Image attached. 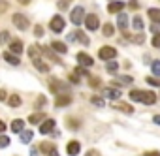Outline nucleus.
Masks as SVG:
<instances>
[{
    "label": "nucleus",
    "instance_id": "412c9836",
    "mask_svg": "<svg viewBox=\"0 0 160 156\" xmlns=\"http://www.w3.org/2000/svg\"><path fill=\"white\" fill-rule=\"evenodd\" d=\"M10 51H12V53H17V55H19V53H23V43H21L19 40H15V41L10 45Z\"/></svg>",
    "mask_w": 160,
    "mask_h": 156
},
{
    "label": "nucleus",
    "instance_id": "dca6fc26",
    "mask_svg": "<svg viewBox=\"0 0 160 156\" xmlns=\"http://www.w3.org/2000/svg\"><path fill=\"white\" fill-rule=\"evenodd\" d=\"M117 25H119V28L124 32L126 27H128V17H126L124 13H119V17H117Z\"/></svg>",
    "mask_w": 160,
    "mask_h": 156
},
{
    "label": "nucleus",
    "instance_id": "aec40b11",
    "mask_svg": "<svg viewBox=\"0 0 160 156\" xmlns=\"http://www.w3.org/2000/svg\"><path fill=\"white\" fill-rule=\"evenodd\" d=\"M32 60H34V66H36V68H38V70H40L42 73L49 71V66H47V64H45L43 60H40V58H32Z\"/></svg>",
    "mask_w": 160,
    "mask_h": 156
},
{
    "label": "nucleus",
    "instance_id": "58836bf2",
    "mask_svg": "<svg viewBox=\"0 0 160 156\" xmlns=\"http://www.w3.org/2000/svg\"><path fill=\"white\" fill-rule=\"evenodd\" d=\"M70 81H72V83H79V73H77V71H73V73L70 75Z\"/></svg>",
    "mask_w": 160,
    "mask_h": 156
},
{
    "label": "nucleus",
    "instance_id": "f3484780",
    "mask_svg": "<svg viewBox=\"0 0 160 156\" xmlns=\"http://www.w3.org/2000/svg\"><path fill=\"white\" fill-rule=\"evenodd\" d=\"M23 128H25V122H23L21 119H15V120L12 122V132H15V134H21V132H23Z\"/></svg>",
    "mask_w": 160,
    "mask_h": 156
},
{
    "label": "nucleus",
    "instance_id": "c9c22d12",
    "mask_svg": "<svg viewBox=\"0 0 160 156\" xmlns=\"http://www.w3.org/2000/svg\"><path fill=\"white\" fill-rule=\"evenodd\" d=\"M70 2H72V0H60V2H58V8H60V10H66V8L70 6Z\"/></svg>",
    "mask_w": 160,
    "mask_h": 156
},
{
    "label": "nucleus",
    "instance_id": "2f4dec72",
    "mask_svg": "<svg viewBox=\"0 0 160 156\" xmlns=\"http://www.w3.org/2000/svg\"><path fill=\"white\" fill-rule=\"evenodd\" d=\"M10 145V137H6V135H0V149H6Z\"/></svg>",
    "mask_w": 160,
    "mask_h": 156
},
{
    "label": "nucleus",
    "instance_id": "9d476101",
    "mask_svg": "<svg viewBox=\"0 0 160 156\" xmlns=\"http://www.w3.org/2000/svg\"><path fill=\"white\" fill-rule=\"evenodd\" d=\"M104 96L109 98V100H119L122 96V92L119 89H104Z\"/></svg>",
    "mask_w": 160,
    "mask_h": 156
},
{
    "label": "nucleus",
    "instance_id": "4be33fe9",
    "mask_svg": "<svg viewBox=\"0 0 160 156\" xmlns=\"http://www.w3.org/2000/svg\"><path fill=\"white\" fill-rule=\"evenodd\" d=\"M75 38H77V41H81L83 45H89V43H91V40H89L81 30H77V32H75Z\"/></svg>",
    "mask_w": 160,
    "mask_h": 156
},
{
    "label": "nucleus",
    "instance_id": "cd10ccee",
    "mask_svg": "<svg viewBox=\"0 0 160 156\" xmlns=\"http://www.w3.org/2000/svg\"><path fill=\"white\" fill-rule=\"evenodd\" d=\"M102 32H104V36H113V25H109V23H106L104 25V28H102Z\"/></svg>",
    "mask_w": 160,
    "mask_h": 156
},
{
    "label": "nucleus",
    "instance_id": "a211bd4d",
    "mask_svg": "<svg viewBox=\"0 0 160 156\" xmlns=\"http://www.w3.org/2000/svg\"><path fill=\"white\" fill-rule=\"evenodd\" d=\"M51 45H53V49H55L57 53H60V55H64V53L68 51V47H66V43H62V41H53Z\"/></svg>",
    "mask_w": 160,
    "mask_h": 156
},
{
    "label": "nucleus",
    "instance_id": "bb28decb",
    "mask_svg": "<svg viewBox=\"0 0 160 156\" xmlns=\"http://www.w3.org/2000/svg\"><path fill=\"white\" fill-rule=\"evenodd\" d=\"M132 23H134V25H132V27H134V28H136V30H141V28H143V21H141V17H139V15H136V17H134V21H132Z\"/></svg>",
    "mask_w": 160,
    "mask_h": 156
},
{
    "label": "nucleus",
    "instance_id": "a878e982",
    "mask_svg": "<svg viewBox=\"0 0 160 156\" xmlns=\"http://www.w3.org/2000/svg\"><path fill=\"white\" fill-rule=\"evenodd\" d=\"M19 137H21V141H23V143H28V141L32 139V132H30V130H25V132H21V134H19Z\"/></svg>",
    "mask_w": 160,
    "mask_h": 156
},
{
    "label": "nucleus",
    "instance_id": "ea45409f",
    "mask_svg": "<svg viewBox=\"0 0 160 156\" xmlns=\"http://www.w3.org/2000/svg\"><path fill=\"white\" fill-rule=\"evenodd\" d=\"M8 38H10V32H2V34H0V43H6Z\"/></svg>",
    "mask_w": 160,
    "mask_h": 156
},
{
    "label": "nucleus",
    "instance_id": "ddd939ff",
    "mask_svg": "<svg viewBox=\"0 0 160 156\" xmlns=\"http://www.w3.org/2000/svg\"><path fill=\"white\" fill-rule=\"evenodd\" d=\"M147 15H149V19H151L152 23H158V25H160V10H158V8H151V10L147 12Z\"/></svg>",
    "mask_w": 160,
    "mask_h": 156
},
{
    "label": "nucleus",
    "instance_id": "2eb2a0df",
    "mask_svg": "<svg viewBox=\"0 0 160 156\" xmlns=\"http://www.w3.org/2000/svg\"><path fill=\"white\" fill-rule=\"evenodd\" d=\"M70 104H72V98H70V96H66V94H60V96L57 98V102H55V105H57V107L70 105Z\"/></svg>",
    "mask_w": 160,
    "mask_h": 156
},
{
    "label": "nucleus",
    "instance_id": "6e6552de",
    "mask_svg": "<svg viewBox=\"0 0 160 156\" xmlns=\"http://www.w3.org/2000/svg\"><path fill=\"white\" fill-rule=\"evenodd\" d=\"M51 30L53 32H62V28H64V19L60 17V15H55L53 19H51Z\"/></svg>",
    "mask_w": 160,
    "mask_h": 156
},
{
    "label": "nucleus",
    "instance_id": "49530a36",
    "mask_svg": "<svg viewBox=\"0 0 160 156\" xmlns=\"http://www.w3.org/2000/svg\"><path fill=\"white\" fill-rule=\"evenodd\" d=\"M128 6H130L132 10H136V8H138V0H130V2H128Z\"/></svg>",
    "mask_w": 160,
    "mask_h": 156
},
{
    "label": "nucleus",
    "instance_id": "5701e85b",
    "mask_svg": "<svg viewBox=\"0 0 160 156\" xmlns=\"http://www.w3.org/2000/svg\"><path fill=\"white\" fill-rule=\"evenodd\" d=\"M40 150L42 152H53L55 150V145H51V143H47V141H43V143H40Z\"/></svg>",
    "mask_w": 160,
    "mask_h": 156
},
{
    "label": "nucleus",
    "instance_id": "0eeeda50",
    "mask_svg": "<svg viewBox=\"0 0 160 156\" xmlns=\"http://www.w3.org/2000/svg\"><path fill=\"white\" fill-rule=\"evenodd\" d=\"M111 107H113V109H119V111H124V113H128V115L134 113V107H132L130 104H124V102H117V100H113V102H111Z\"/></svg>",
    "mask_w": 160,
    "mask_h": 156
},
{
    "label": "nucleus",
    "instance_id": "9b49d317",
    "mask_svg": "<svg viewBox=\"0 0 160 156\" xmlns=\"http://www.w3.org/2000/svg\"><path fill=\"white\" fill-rule=\"evenodd\" d=\"M66 150H68V154H70V156H77V154H79V150H81V145H79L77 141H70V143H68V147H66Z\"/></svg>",
    "mask_w": 160,
    "mask_h": 156
},
{
    "label": "nucleus",
    "instance_id": "473e14b6",
    "mask_svg": "<svg viewBox=\"0 0 160 156\" xmlns=\"http://www.w3.org/2000/svg\"><path fill=\"white\" fill-rule=\"evenodd\" d=\"M40 51H42V49H38L36 45H32V47L28 49V55H30L32 58H38V53H40Z\"/></svg>",
    "mask_w": 160,
    "mask_h": 156
},
{
    "label": "nucleus",
    "instance_id": "09e8293b",
    "mask_svg": "<svg viewBox=\"0 0 160 156\" xmlns=\"http://www.w3.org/2000/svg\"><path fill=\"white\" fill-rule=\"evenodd\" d=\"M152 122H154V124H160V115H154V117H152Z\"/></svg>",
    "mask_w": 160,
    "mask_h": 156
},
{
    "label": "nucleus",
    "instance_id": "a19ab883",
    "mask_svg": "<svg viewBox=\"0 0 160 156\" xmlns=\"http://www.w3.org/2000/svg\"><path fill=\"white\" fill-rule=\"evenodd\" d=\"M91 87H100V79H98V77H91Z\"/></svg>",
    "mask_w": 160,
    "mask_h": 156
},
{
    "label": "nucleus",
    "instance_id": "f257e3e1",
    "mask_svg": "<svg viewBox=\"0 0 160 156\" xmlns=\"http://www.w3.org/2000/svg\"><path fill=\"white\" fill-rule=\"evenodd\" d=\"M130 98L136 102H141L145 105H152L156 102V94L152 90H130Z\"/></svg>",
    "mask_w": 160,
    "mask_h": 156
},
{
    "label": "nucleus",
    "instance_id": "f03ea898",
    "mask_svg": "<svg viewBox=\"0 0 160 156\" xmlns=\"http://www.w3.org/2000/svg\"><path fill=\"white\" fill-rule=\"evenodd\" d=\"M70 19H72V23H73V25H81V21L85 19V10H83L81 6L73 8V10H72V15H70Z\"/></svg>",
    "mask_w": 160,
    "mask_h": 156
},
{
    "label": "nucleus",
    "instance_id": "4c0bfd02",
    "mask_svg": "<svg viewBox=\"0 0 160 156\" xmlns=\"http://www.w3.org/2000/svg\"><path fill=\"white\" fill-rule=\"evenodd\" d=\"M147 83L152 85V87H160V81L158 79H152V77H147Z\"/></svg>",
    "mask_w": 160,
    "mask_h": 156
},
{
    "label": "nucleus",
    "instance_id": "7c9ffc66",
    "mask_svg": "<svg viewBox=\"0 0 160 156\" xmlns=\"http://www.w3.org/2000/svg\"><path fill=\"white\" fill-rule=\"evenodd\" d=\"M151 70H152L154 75H160V60H154V62L151 64Z\"/></svg>",
    "mask_w": 160,
    "mask_h": 156
},
{
    "label": "nucleus",
    "instance_id": "b1692460",
    "mask_svg": "<svg viewBox=\"0 0 160 156\" xmlns=\"http://www.w3.org/2000/svg\"><path fill=\"white\" fill-rule=\"evenodd\" d=\"M8 102H10L12 107H19V105H21V98H19L17 94H12V96L8 98Z\"/></svg>",
    "mask_w": 160,
    "mask_h": 156
},
{
    "label": "nucleus",
    "instance_id": "423d86ee",
    "mask_svg": "<svg viewBox=\"0 0 160 156\" xmlns=\"http://www.w3.org/2000/svg\"><path fill=\"white\" fill-rule=\"evenodd\" d=\"M98 25H100L98 15L91 13V15H87V17H85V27H87L89 30H96V28H98Z\"/></svg>",
    "mask_w": 160,
    "mask_h": 156
},
{
    "label": "nucleus",
    "instance_id": "393cba45",
    "mask_svg": "<svg viewBox=\"0 0 160 156\" xmlns=\"http://www.w3.org/2000/svg\"><path fill=\"white\" fill-rule=\"evenodd\" d=\"M106 70H108L109 73H117V70H119V64H117V62H113V60H109V62L106 64Z\"/></svg>",
    "mask_w": 160,
    "mask_h": 156
},
{
    "label": "nucleus",
    "instance_id": "37998d69",
    "mask_svg": "<svg viewBox=\"0 0 160 156\" xmlns=\"http://www.w3.org/2000/svg\"><path fill=\"white\" fill-rule=\"evenodd\" d=\"M34 34H36L38 38H40V36H43V28H42V27H36V28H34Z\"/></svg>",
    "mask_w": 160,
    "mask_h": 156
},
{
    "label": "nucleus",
    "instance_id": "72a5a7b5",
    "mask_svg": "<svg viewBox=\"0 0 160 156\" xmlns=\"http://www.w3.org/2000/svg\"><path fill=\"white\" fill-rule=\"evenodd\" d=\"M91 102H92L94 105H98V107H104V100H102L100 96H92V98H91Z\"/></svg>",
    "mask_w": 160,
    "mask_h": 156
},
{
    "label": "nucleus",
    "instance_id": "c85d7f7f",
    "mask_svg": "<svg viewBox=\"0 0 160 156\" xmlns=\"http://www.w3.org/2000/svg\"><path fill=\"white\" fill-rule=\"evenodd\" d=\"M42 120H43V115H42V113H36V115H32V117L28 119L30 124H38V122H42Z\"/></svg>",
    "mask_w": 160,
    "mask_h": 156
},
{
    "label": "nucleus",
    "instance_id": "c03bdc74",
    "mask_svg": "<svg viewBox=\"0 0 160 156\" xmlns=\"http://www.w3.org/2000/svg\"><path fill=\"white\" fill-rule=\"evenodd\" d=\"M42 105H45V98H43V96H40L38 102H36V107H42Z\"/></svg>",
    "mask_w": 160,
    "mask_h": 156
},
{
    "label": "nucleus",
    "instance_id": "c756f323",
    "mask_svg": "<svg viewBox=\"0 0 160 156\" xmlns=\"http://www.w3.org/2000/svg\"><path fill=\"white\" fill-rule=\"evenodd\" d=\"M132 81H134V79H132L130 75H121V77H119V79H117L115 83H126V85H130Z\"/></svg>",
    "mask_w": 160,
    "mask_h": 156
},
{
    "label": "nucleus",
    "instance_id": "a18cd8bd",
    "mask_svg": "<svg viewBox=\"0 0 160 156\" xmlns=\"http://www.w3.org/2000/svg\"><path fill=\"white\" fill-rule=\"evenodd\" d=\"M143 156H160V152H158V150H149V152H145Z\"/></svg>",
    "mask_w": 160,
    "mask_h": 156
},
{
    "label": "nucleus",
    "instance_id": "1a4fd4ad",
    "mask_svg": "<svg viewBox=\"0 0 160 156\" xmlns=\"http://www.w3.org/2000/svg\"><path fill=\"white\" fill-rule=\"evenodd\" d=\"M77 62L81 64V66H92L94 64L92 56H89L87 53H77Z\"/></svg>",
    "mask_w": 160,
    "mask_h": 156
},
{
    "label": "nucleus",
    "instance_id": "f704fd0d",
    "mask_svg": "<svg viewBox=\"0 0 160 156\" xmlns=\"http://www.w3.org/2000/svg\"><path fill=\"white\" fill-rule=\"evenodd\" d=\"M152 45H154V47H160V32H156V34L152 36Z\"/></svg>",
    "mask_w": 160,
    "mask_h": 156
},
{
    "label": "nucleus",
    "instance_id": "7ed1b4c3",
    "mask_svg": "<svg viewBox=\"0 0 160 156\" xmlns=\"http://www.w3.org/2000/svg\"><path fill=\"white\" fill-rule=\"evenodd\" d=\"M98 55H100V58L102 60H113L115 56H117V49L115 47H102L100 51H98Z\"/></svg>",
    "mask_w": 160,
    "mask_h": 156
},
{
    "label": "nucleus",
    "instance_id": "6ab92c4d",
    "mask_svg": "<svg viewBox=\"0 0 160 156\" xmlns=\"http://www.w3.org/2000/svg\"><path fill=\"white\" fill-rule=\"evenodd\" d=\"M4 60H6L8 64H13V66H19V64H21V60H19L17 56L10 55V51H8V53H4Z\"/></svg>",
    "mask_w": 160,
    "mask_h": 156
},
{
    "label": "nucleus",
    "instance_id": "4468645a",
    "mask_svg": "<svg viewBox=\"0 0 160 156\" xmlns=\"http://www.w3.org/2000/svg\"><path fill=\"white\" fill-rule=\"evenodd\" d=\"M121 10H124V2H111L108 6V12L109 13H119Z\"/></svg>",
    "mask_w": 160,
    "mask_h": 156
},
{
    "label": "nucleus",
    "instance_id": "79ce46f5",
    "mask_svg": "<svg viewBox=\"0 0 160 156\" xmlns=\"http://www.w3.org/2000/svg\"><path fill=\"white\" fill-rule=\"evenodd\" d=\"M143 40H145V38H143L141 34H139V36H134V38H132V41H134V43H143Z\"/></svg>",
    "mask_w": 160,
    "mask_h": 156
},
{
    "label": "nucleus",
    "instance_id": "39448f33",
    "mask_svg": "<svg viewBox=\"0 0 160 156\" xmlns=\"http://www.w3.org/2000/svg\"><path fill=\"white\" fill-rule=\"evenodd\" d=\"M12 21H13V25H15L19 30H27V28H28V19H27L25 15H21V13H15V15L12 17Z\"/></svg>",
    "mask_w": 160,
    "mask_h": 156
},
{
    "label": "nucleus",
    "instance_id": "e433bc0d",
    "mask_svg": "<svg viewBox=\"0 0 160 156\" xmlns=\"http://www.w3.org/2000/svg\"><path fill=\"white\" fill-rule=\"evenodd\" d=\"M8 8H10V6H8V2H6V0H0V13H4Z\"/></svg>",
    "mask_w": 160,
    "mask_h": 156
},
{
    "label": "nucleus",
    "instance_id": "f8f14e48",
    "mask_svg": "<svg viewBox=\"0 0 160 156\" xmlns=\"http://www.w3.org/2000/svg\"><path fill=\"white\" fill-rule=\"evenodd\" d=\"M53 128H55V120H53V119H47V120H43V122L40 124V132H42V134H49Z\"/></svg>",
    "mask_w": 160,
    "mask_h": 156
},
{
    "label": "nucleus",
    "instance_id": "3c124183",
    "mask_svg": "<svg viewBox=\"0 0 160 156\" xmlns=\"http://www.w3.org/2000/svg\"><path fill=\"white\" fill-rule=\"evenodd\" d=\"M17 2H19V4H28L30 0H17Z\"/></svg>",
    "mask_w": 160,
    "mask_h": 156
},
{
    "label": "nucleus",
    "instance_id": "20e7f679",
    "mask_svg": "<svg viewBox=\"0 0 160 156\" xmlns=\"http://www.w3.org/2000/svg\"><path fill=\"white\" fill-rule=\"evenodd\" d=\"M49 89H51V92H57V94L68 92V85H64V83L58 81V79H49Z\"/></svg>",
    "mask_w": 160,
    "mask_h": 156
},
{
    "label": "nucleus",
    "instance_id": "de8ad7c7",
    "mask_svg": "<svg viewBox=\"0 0 160 156\" xmlns=\"http://www.w3.org/2000/svg\"><path fill=\"white\" fill-rule=\"evenodd\" d=\"M2 100H6V90L0 89V102H2Z\"/></svg>",
    "mask_w": 160,
    "mask_h": 156
},
{
    "label": "nucleus",
    "instance_id": "603ef678",
    "mask_svg": "<svg viewBox=\"0 0 160 156\" xmlns=\"http://www.w3.org/2000/svg\"><path fill=\"white\" fill-rule=\"evenodd\" d=\"M49 156H58V154H57V150H53V152H49Z\"/></svg>",
    "mask_w": 160,
    "mask_h": 156
},
{
    "label": "nucleus",
    "instance_id": "8fccbe9b",
    "mask_svg": "<svg viewBox=\"0 0 160 156\" xmlns=\"http://www.w3.org/2000/svg\"><path fill=\"white\" fill-rule=\"evenodd\" d=\"M4 130H6V124H4V122H2V120H0V134H2V132H4Z\"/></svg>",
    "mask_w": 160,
    "mask_h": 156
}]
</instances>
